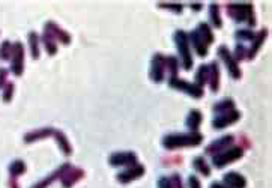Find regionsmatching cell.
I'll use <instances>...</instances> for the list:
<instances>
[{"instance_id":"36","label":"cell","mask_w":272,"mask_h":188,"mask_svg":"<svg viewBox=\"0 0 272 188\" xmlns=\"http://www.w3.org/2000/svg\"><path fill=\"white\" fill-rule=\"evenodd\" d=\"M14 91H15V84L14 83H6V86L3 88V101L9 102L14 96Z\"/></svg>"},{"instance_id":"11","label":"cell","mask_w":272,"mask_h":188,"mask_svg":"<svg viewBox=\"0 0 272 188\" xmlns=\"http://www.w3.org/2000/svg\"><path fill=\"white\" fill-rule=\"evenodd\" d=\"M239 119H241V112L234 109V110H230V112H226L221 114H216L212 121V127H214V130H223L229 125L236 124Z\"/></svg>"},{"instance_id":"43","label":"cell","mask_w":272,"mask_h":188,"mask_svg":"<svg viewBox=\"0 0 272 188\" xmlns=\"http://www.w3.org/2000/svg\"><path fill=\"white\" fill-rule=\"evenodd\" d=\"M241 142H242V145H244V146H242V149H244V150H245V148H250V146H251L250 140L245 137V135H241Z\"/></svg>"},{"instance_id":"23","label":"cell","mask_w":272,"mask_h":188,"mask_svg":"<svg viewBox=\"0 0 272 188\" xmlns=\"http://www.w3.org/2000/svg\"><path fill=\"white\" fill-rule=\"evenodd\" d=\"M29 47H30V55L35 60L39 59V55H41V48H39V44H41V37L38 35L36 32H29Z\"/></svg>"},{"instance_id":"20","label":"cell","mask_w":272,"mask_h":188,"mask_svg":"<svg viewBox=\"0 0 272 188\" xmlns=\"http://www.w3.org/2000/svg\"><path fill=\"white\" fill-rule=\"evenodd\" d=\"M223 184L229 188H247V179L238 172H227L223 176Z\"/></svg>"},{"instance_id":"3","label":"cell","mask_w":272,"mask_h":188,"mask_svg":"<svg viewBox=\"0 0 272 188\" xmlns=\"http://www.w3.org/2000/svg\"><path fill=\"white\" fill-rule=\"evenodd\" d=\"M173 41L176 44L177 53H179L177 59L180 62V66H182L185 71H190L194 65V59H193L191 45L188 41V33L185 30H176L173 33Z\"/></svg>"},{"instance_id":"33","label":"cell","mask_w":272,"mask_h":188,"mask_svg":"<svg viewBox=\"0 0 272 188\" xmlns=\"http://www.w3.org/2000/svg\"><path fill=\"white\" fill-rule=\"evenodd\" d=\"M232 56H233L234 60H236V62L239 63V62H242V60L247 59V56H248V48L245 47V44H239V42H238L236 45H234V50H233Z\"/></svg>"},{"instance_id":"45","label":"cell","mask_w":272,"mask_h":188,"mask_svg":"<svg viewBox=\"0 0 272 188\" xmlns=\"http://www.w3.org/2000/svg\"><path fill=\"white\" fill-rule=\"evenodd\" d=\"M211 188H229V187H226L223 182H212L211 184Z\"/></svg>"},{"instance_id":"34","label":"cell","mask_w":272,"mask_h":188,"mask_svg":"<svg viewBox=\"0 0 272 188\" xmlns=\"http://www.w3.org/2000/svg\"><path fill=\"white\" fill-rule=\"evenodd\" d=\"M11 55H12V42L5 39L2 44H0V60H9L11 59Z\"/></svg>"},{"instance_id":"13","label":"cell","mask_w":272,"mask_h":188,"mask_svg":"<svg viewBox=\"0 0 272 188\" xmlns=\"http://www.w3.org/2000/svg\"><path fill=\"white\" fill-rule=\"evenodd\" d=\"M44 32H47V33H50V35L56 39V41H59L60 44H63V45H69L71 44V35L69 33L65 30V29H62L58 23H54V21H47L45 23V26H44Z\"/></svg>"},{"instance_id":"2","label":"cell","mask_w":272,"mask_h":188,"mask_svg":"<svg viewBox=\"0 0 272 188\" xmlns=\"http://www.w3.org/2000/svg\"><path fill=\"white\" fill-rule=\"evenodd\" d=\"M226 12L233 21L236 23H247L248 27H254L257 24L256 14H254V6L253 3H236L230 2L226 5Z\"/></svg>"},{"instance_id":"35","label":"cell","mask_w":272,"mask_h":188,"mask_svg":"<svg viewBox=\"0 0 272 188\" xmlns=\"http://www.w3.org/2000/svg\"><path fill=\"white\" fill-rule=\"evenodd\" d=\"M158 6L162 8V9H169L175 14H182V11H184V5L176 3V2H159Z\"/></svg>"},{"instance_id":"7","label":"cell","mask_w":272,"mask_h":188,"mask_svg":"<svg viewBox=\"0 0 272 188\" xmlns=\"http://www.w3.org/2000/svg\"><path fill=\"white\" fill-rule=\"evenodd\" d=\"M24 45L21 42L12 44V55H11V71L15 77H21L24 73Z\"/></svg>"},{"instance_id":"6","label":"cell","mask_w":272,"mask_h":188,"mask_svg":"<svg viewBox=\"0 0 272 188\" xmlns=\"http://www.w3.org/2000/svg\"><path fill=\"white\" fill-rule=\"evenodd\" d=\"M216 55H218V57L224 62L226 68H227V73L234 80H239L242 77V71H241V66L239 63L233 59L232 56V51L229 50L227 45H220L218 50H216Z\"/></svg>"},{"instance_id":"27","label":"cell","mask_w":272,"mask_h":188,"mask_svg":"<svg viewBox=\"0 0 272 188\" xmlns=\"http://www.w3.org/2000/svg\"><path fill=\"white\" fill-rule=\"evenodd\" d=\"M193 167L197 173L203 175L205 178L211 176V166L208 164V161L205 160V157H195L193 160Z\"/></svg>"},{"instance_id":"37","label":"cell","mask_w":272,"mask_h":188,"mask_svg":"<svg viewBox=\"0 0 272 188\" xmlns=\"http://www.w3.org/2000/svg\"><path fill=\"white\" fill-rule=\"evenodd\" d=\"M169 181H170L172 188H184V182H182V178H180L179 173H173V175L169 178Z\"/></svg>"},{"instance_id":"12","label":"cell","mask_w":272,"mask_h":188,"mask_svg":"<svg viewBox=\"0 0 272 188\" xmlns=\"http://www.w3.org/2000/svg\"><path fill=\"white\" fill-rule=\"evenodd\" d=\"M144 173H146V169H144V166L137 163V164H134V166H131V167H126V169L123 170V172L117 173L116 179H117L120 184H130V182H133V181L140 179Z\"/></svg>"},{"instance_id":"26","label":"cell","mask_w":272,"mask_h":188,"mask_svg":"<svg viewBox=\"0 0 272 188\" xmlns=\"http://www.w3.org/2000/svg\"><path fill=\"white\" fill-rule=\"evenodd\" d=\"M41 42L44 44V48H45V51L48 53V56H54V55L58 53V41L54 39V38L50 35V33H47V32L42 33Z\"/></svg>"},{"instance_id":"21","label":"cell","mask_w":272,"mask_h":188,"mask_svg":"<svg viewBox=\"0 0 272 188\" xmlns=\"http://www.w3.org/2000/svg\"><path fill=\"white\" fill-rule=\"evenodd\" d=\"M202 121H203L202 112L197 110V109H193V110L188 113L187 119H185V125H187V128H188L191 132H195V131H198V127L202 125Z\"/></svg>"},{"instance_id":"19","label":"cell","mask_w":272,"mask_h":188,"mask_svg":"<svg viewBox=\"0 0 272 188\" xmlns=\"http://www.w3.org/2000/svg\"><path fill=\"white\" fill-rule=\"evenodd\" d=\"M208 66H209V78H208L209 88H211L212 92H216L220 89V78H221L220 65H218V62H216V60H214Z\"/></svg>"},{"instance_id":"31","label":"cell","mask_w":272,"mask_h":188,"mask_svg":"<svg viewBox=\"0 0 272 188\" xmlns=\"http://www.w3.org/2000/svg\"><path fill=\"white\" fill-rule=\"evenodd\" d=\"M254 35H256V32H253L251 29H239L234 32V39H236L239 44L251 42L253 39H254Z\"/></svg>"},{"instance_id":"44","label":"cell","mask_w":272,"mask_h":188,"mask_svg":"<svg viewBox=\"0 0 272 188\" xmlns=\"http://www.w3.org/2000/svg\"><path fill=\"white\" fill-rule=\"evenodd\" d=\"M9 188H20V187H18L17 178H11L9 179Z\"/></svg>"},{"instance_id":"15","label":"cell","mask_w":272,"mask_h":188,"mask_svg":"<svg viewBox=\"0 0 272 188\" xmlns=\"http://www.w3.org/2000/svg\"><path fill=\"white\" fill-rule=\"evenodd\" d=\"M71 167V163H63L59 169H56L54 170V172L51 173V175H48V176H45L42 181H39V182H36L33 187H30V188H48L54 181H58V179H60L65 173H66V170Z\"/></svg>"},{"instance_id":"4","label":"cell","mask_w":272,"mask_h":188,"mask_svg":"<svg viewBox=\"0 0 272 188\" xmlns=\"http://www.w3.org/2000/svg\"><path fill=\"white\" fill-rule=\"evenodd\" d=\"M244 157V149L241 146H232L216 155L212 157V166L215 169H223L227 164H232L234 161H238Z\"/></svg>"},{"instance_id":"9","label":"cell","mask_w":272,"mask_h":188,"mask_svg":"<svg viewBox=\"0 0 272 188\" xmlns=\"http://www.w3.org/2000/svg\"><path fill=\"white\" fill-rule=\"evenodd\" d=\"M137 153L131 152V150H125V152H115L108 158V163H110L113 167H131L134 164H137Z\"/></svg>"},{"instance_id":"42","label":"cell","mask_w":272,"mask_h":188,"mask_svg":"<svg viewBox=\"0 0 272 188\" xmlns=\"http://www.w3.org/2000/svg\"><path fill=\"white\" fill-rule=\"evenodd\" d=\"M190 8L193 9V11H202V8H203V3H200V2H193V3H190Z\"/></svg>"},{"instance_id":"28","label":"cell","mask_w":272,"mask_h":188,"mask_svg":"<svg viewBox=\"0 0 272 188\" xmlns=\"http://www.w3.org/2000/svg\"><path fill=\"white\" fill-rule=\"evenodd\" d=\"M8 170H9L11 178H18V176H21V175L26 173L27 166H26V163H24L23 160H14V161L9 164Z\"/></svg>"},{"instance_id":"18","label":"cell","mask_w":272,"mask_h":188,"mask_svg":"<svg viewBox=\"0 0 272 188\" xmlns=\"http://www.w3.org/2000/svg\"><path fill=\"white\" fill-rule=\"evenodd\" d=\"M268 33H269V30L268 29H262V30H259L256 35H254V39H253L251 42V48L248 50V56H247V59L248 60H253L256 57V55L259 53V50L262 48V45L265 44V39L268 38Z\"/></svg>"},{"instance_id":"17","label":"cell","mask_w":272,"mask_h":188,"mask_svg":"<svg viewBox=\"0 0 272 188\" xmlns=\"http://www.w3.org/2000/svg\"><path fill=\"white\" fill-rule=\"evenodd\" d=\"M54 134V128L53 127H44V128H38L29 131L27 134H24V143H35L38 140H44V139H50Z\"/></svg>"},{"instance_id":"14","label":"cell","mask_w":272,"mask_h":188,"mask_svg":"<svg viewBox=\"0 0 272 188\" xmlns=\"http://www.w3.org/2000/svg\"><path fill=\"white\" fill-rule=\"evenodd\" d=\"M84 170L80 169V167H69L66 170V173L60 178L62 179V187L63 188H72L78 181H81L84 178Z\"/></svg>"},{"instance_id":"29","label":"cell","mask_w":272,"mask_h":188,"mask_svg":"<svg viewBox=\"0 0 272 188\" xmlns=\"http://www.w3.org/2000/svg\"><path fill=\"white\" fill-rule=\"evenodd\" d=\"M212 110H214L215 114H221V113L234 110V101L232 98H224L218 102H215V106L212 107Z\"/></svg>"},{"instance_id":"25","label":"cell","mask_w":272,"mask_h":188,"mask_svg":"<svg viewBox=\"0 0 272 188\" xmlns=\"http://www.w3.org/2000/svg\"><path fill=\"white\" fill-rule=\"evenodd\" d=\"M209 21L215 29H221L223 27V19H221V11L220 6L216 3L209 5Z\"/></svg>"},{"instance_id":"39","label":"cell","mask_w":272,"mask_h":188,"mask_svg":"<svg viewBox=\"0 0 272 188\" xmlns=\"http://www.w3.org/2000/svg\"><path fill=\"white\" fill-rule=\"evenodd\" d=\"M8 74H9V71L6 70V68H0V89H3L6 86Z\"/></svg>"},{"instance_id":"1","label":"cell","mask_w":272,"mask_h":188,"mask_svg":"<svg viewBox=\"0 0 272 188\" xmlns=\"http://www.w3.org/2000/svg\"><path fill=\"white\" fill-rule=\"evenodd\" d=\"M203 142V134L198 131L195 132H175V134H167L162 137L161 145L169 150H175L179 148H194L202 145Z\"/></svg>"},{"instance_id":"38","label":"cell","mask_w":272,"mask_h":188,"mask_svg":"<svg viewBox=\"0 0 272 188\" xmlns=\"http://www.w3.org/2000/svg\"><path fill=\"white\" fill-rule=\"evenodd\" d=\"M164 166H177L182 163V157L180 155H175V157H170V158H164Z\"/></svg>"},{"instance_id":"41","label":"cell","mask_w":272,"mask_h":188,"mask_svg":"<svg viewBox=\"0 0 272 188\" xmlns=\"http://www.w3.org/2000/svg\"><path fill=\"white\" fill-rule=\"evenodd\" d=\"M158 188H172L170 181H169L167 176H161V178L158 179Z\"/></svg>"},{"instance_id":"10","label":"cell","mask_w":272,"mask_h":188,"mask_svg":"<svg viewBox=\"0 0 272 188\" xmlns=\"http://www.w3.org/2000/svg\"><path fill=\"white\" fill-rule=\"evenodd\" d=\"M232 146H234V135L233 134H226V135H223V137L209 143L205 149V153L206 155L214 157V155H216V153H220V152H223V150H226Z\"/></svg>"},{"instance_id":"5","label":"cell","mask_w":272,"mask_h":188,"mask_svg":"<svg viewBox=\"0 0 272 188\" xmlns=\"http://www.w3.org/2000/svg\"><path fill=\"white\" fill-rule=\"evenodd\" d=\"M169 88L179 91V92H184L188 96H193L195 99H200L205 95L203 88H198L195 83H190L184 78H179V77H170L169 78Z\"/></svg>"},{"instance_id":"30","label":"cell","mask_w":272,"mask_h":188,"mask_svg":"<svg viewBox=\"0 0 272 188\" xmlns=\"http://www.w3.org/2000/svg\"><path fill=\"white\" fill-rule=\"evenodd\" d=\"M208 78H209V66L208 65H200L198 66V70L195 73V84L198 88H205V84L208 83Z\"/></svg>"},{"instance_id":"32","label":"cell","mask_w":272,"mask_h":188,"mask_svg":"<svg viewBox=\"0 0 272 188\" xmlns=\"http://www.w3.org/2000/svg\"><path fill=\"white\" fill-rule=\"evenodd\" d=\"M180 68V62L176 56H167L166 57V71H169L170 77H177Z\"/></svg>"},{"instance_id":"40","label":"cell","mask_w":272,"mask_h":188,"mask_svg":"<svg viewBox=\"0 0 272 188\" xmlns=\"http://www.w3.org/2000/svg\"><path fill=\"white\" fill-rule=\"evenodd\" d=\"M188 187L190 188H202V184H200V181H198V178L195 175H191L188 178Z\"/></svg>"},{"instance_id":"16","label":"cell","mask_w":272,"mask_h":188,"mask_svg":"<svg viewBox=\"0 0 272 188\" xmlns=\"http://www.w3.org/2000/svg\"><path fill=\"white\" fill-rule=\"evenodd\" d=\"M188 41H190V45H193V48H194L197 56H200V57H206L208 56V53H209L208 45L200 38V35H198L195 29L188 33Z\"/></svg>"},{"instance_id":"8","label":"cell","mask_w":272,"mask_h":188,"mask_svg":"<svg viewBox=\"0 0 272 188\" xmlns=\"http://www.w3.org/2000/svg\"><path fill=\"white\" fill-rule=\"evenodd\" d=\"M164 75H166V56L156 53L151 60L149 77L154 83H162L164 81Z\"/></svg>"},{"instance_id":"24","label":"cell","mask_w":272,"mask_h":188,"mask_svg":"<svg viewBox=\"0 0 272 188\" xmlns=\"http://www.w3.org/2000/svg\"><path fill=\"white\" fill-rule=\"evenodd\" d=\"M197 33L198 35H200V38L205 41V44L209 47L211 44H214V41H215V37H214V32H212V29H211V26L208 24V23H198V26H197Z\"/></svg>"},{"instance_id":"22","label":"cell","mask_w":272,"mask_h":188,"mask_svg":"<svg viewBox=\"0 0 272 188\" xmlns=\"http://www.w3.org/2000/svg\"><path fill=\"white\" fill-rule=\"evenodd\" d=\"M53 137L56 139V142H58V145H59V148H60L63 155H66V157L72 155V145L69 143V140H68V137L65 135V132H62L60 130H54Z\"/></svg>"}]
</instances>
